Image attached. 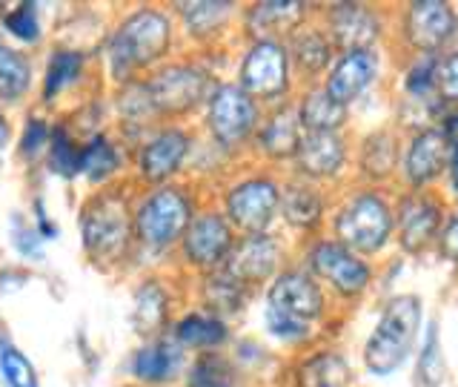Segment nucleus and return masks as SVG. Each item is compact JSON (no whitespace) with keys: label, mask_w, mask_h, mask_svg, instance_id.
<instances>
[{"label":"nucleus","mask_w":458,"mask_h":387,"mask_svg":"<svg viewBox=\"0 0 458 387\" xmlns=\"http://www.w3.org/2000/svg\"><path fill=\"white\" fill-rule=\"evenodd\" d=\"M327 236L376 262L378 255L395 247V193L352 181L341 186L333 193Z\"/></svg>","instance_id":"nucleus-1"},{"label":"nucleus","mask_w":458,"mask_h":387,"mask_svg":"<svg viewBox=\"0 0 458 387\" xmlns=\"http://www.w3.org/2000/svg\"><path fill=\"white\" fill-rule=\"evenodd\" d=\"M424 330V298L419 293H395L381 305L361 348V365L369 376L390 379L419 350Z\"/></svg>","instance_id":"nucleus-2"},{"label":"nucleus","mask_w":458,"mask_h":387,"mask_svg":"<svg viewBox=\"0 0 458 387\" xmlns=\"http://www.w3.org/2000/svg\"><path fill=\"white\" fill-rule=\"evenodd\" d=\"M298 264L324 287L333 305H341L344 310L358 307L378 284L376 262L352 253L327 233L301 244Z\"/></svg>","instance_id":"nucleus-3"},{"label":"nucleus","mask_w":458,"mask_h":387,"mask_svg":"<svg viewBox=\"0 0 458 387\" xmlns=\"http://www.w3.org/2000/svg\"><path fill=\"white\" fill-rule=\"evenodd\" d=\"M458 47V9L447 0H407L393 9L390 49L410 55H444Z\"/></svg>","instance_id":"nucleus-4"},{"label":"nucleus","mask_w":458,"mask_h":387,"mask_svg":"<svg viewBox=\"0 0 458 387\" xmlns=\"http://www.w3.org/2000/svg\"><path fill=\"white\" fill-rule=\"evenodd\" d=\"M318 23L338 52L390 47L393 9L367 0H333L318 6Z\"/></svg>","instance_id":"nucleus-5"},{"label":"nucleus","mask_w":458,"mask_h":387,"mask_svg":"<svg viewBox=\"0 0 458 387\" xmlns=\"http://www.w3.org/2000/svg\"><path fill=\"white\" fill-rule=\"evenodd\" d=\"M172 23L164 12L140 9L129 18L109 43L112 72L118 81L132 78L140 66H149L169 52Z\"/></svg>","instance_id":"nucleus-6"},{"label":"nucleus","mask_w":458,"mask_h":387,"mask_svg":"<svg viewBox=\"0 0 458 387\" xmlns=\"http://www.w3.org/2000/svg\"><path fill=\"white\" fill-rule=\"evenodd\" d=\"M450 204L441 190H395V247L404 258L436 253Z\"/></svg>","instance_id":"nucleus-7"},{"label":"nucleus","mask_w":458,"mask_h":387,"mask_svg":"<svg viewBox=\"0 0 458 387\" xmlns=\"http://www.w3.org/2000/svg\"><path fill=\"white\" fill-rule=\"evenodd\" d=\"M243 92L261 107H278L284 100L295 98V78L284 43L276 40H255L241 55L238 81Z\"/></svg>","instance_id":"nucleus-8"},{"label":"nucleus","mask_w":458,"mask_h":387,"mask_svg":"<svg viewBox=\"0 0 458 387\" xmlns=\"http://www.w3.org/2000/svg\"><path fill=\"white\" fill-rule=\"evenodd\" d=\"M352 133H304L290 167L295 178L312 181L333 193L352 181Z\"/></svg>","instance_id":"nucleus-9"},{"label":"nucleus","mask_w":458,"mask_h":387,"mask_svg":"<svg viewBox=\"0 0 458 387\" xmlns=\"http://www.w3.org/2000/svg\"><path fill=\"white\" fill-rule=\"evenodd\" d=\"M267 307L318 330L335 324L333 298L301 264H290L272 279L267 287Z\"/></svg>","instance_id":"nucleus-10"},{"label":"nucleus","mask_w":458,"mask_h":387,"mask_svg":"<svg viewBox=\"0 0 458 387\" xmlns=\"http://www.w3.org/2000/svg\"><path fill=\"white\" fill-rule=\"evenodd\" d=\"M264 109L238 83H218L207 100V129L221 150H241L255 138Z\"/></svg>","instance_id":"nucleus-11"},{"label":"nucleus","mask_w":458,"mask_h":387,"mask_svg":"<svg viewBox=\"0 0 458 387\" xmlns=\"http://www.w3.org/2000/svg\"><path fill=\"white\" fill-rule=\"evenodd\" d=\"M281 184L276 176H247L233 184L224 195V215L235 227V233H269L278 221L281 210Z\"/></svg>","instance_id":"nucleus-12"},{"label":"nucleus","mask_w":458,"mask_h":387,"mask_svg":"<svg viewBox=\"0 0 458 387\" xmlns=\"http://www.w3.org/2000/svg\"><path fill=\"white\" fill-rule=\"evenodd\" d=\"M195 219L192 198L181 186H161L155 190L135 215L138 238L152 250H166L178 244Z\"/></svg>","instance_id":"nucleus-13"},{"label":"nucleus","mask_w":458,"mask_h":387,"mask_svg":"<svg viewBox=\"0 0 458 387\" xmlns=\"http://www.w3.org/2000/svg\"><path fill=\"white\" fill-rule=\"evenodd\" d=\"M401 150H404V135L398 133V126L393 121L376 124L367 133H361L355 138L352 184L395 190Z\"/></svg>","instance_id":"nucleus-14"},{"label":"nucleus","mask_w":458,"mask_h":387,"mask_svg":"<svg viewBox=\"0 0 458 387\" xmlns=\"http://www.w3.org/2000/svg\"><path fill=\"white\" fill-rule=\"evenodd\" d=\"M450 135L441 126H427L404 135L395 190H438L447 169Z\"/></svg>","instance_id":"nucleus-15"},{"label":"nucleus","mask_w":458,"mask_h":387,"mask_svg":"<svg viewBox=\"0 0 458 387\" xmlns=\"http://www.w3.org/2000/svg\"><path fill=\"white\" fill-rule=\"evenodd\" d=\"M132 221H129L126 201L114 193L92 198L83 210V244L98 262H114L126 253Z\"/></svg>","instance_id":"nucleus-16"},{"label":"nucleus","mask_w":458,"mask_h":387,"mask_svg":"<svg viewBox=\"0 0 458 387\" xmlns=\"http://www.w3.org/2000/svg\"><path fill=\"white\" fill-rule=\"evenodd\" d=\"M215 83L209 72L192 64H172L161 69L147 83L149 100L157 115H186L198 109L200 104L207 107L209 95L215 92Z\"/></svg>","instance_id":"nucleus-17"},{"label":"nucleus","mask_w":458,"mask_h":387,"mask_svg":"<svg viewBox=\"0 0 458 387\" xmlns=\"http://www.w3.org/2000/svg\"><path fill=\"white\" fill-rule=\"evenodd\" d=\"M384 81V52L381 49H352L338 52L333 69L327 72L324 90L335 104L352 109L378 90Z\"/></svg>","instance_id":"nucleus-18"},{"label":"nucleus","mask_w":458,"mask_h":387,"mask_svg":"<svg viewBox=\"0 0 458 387\" xmlns=\"http://www.w3.org/2000/svg\"><path fill=\"white\" fill-rule=\"evenodd\" d=\"M329 210H333V193L324 186L290 176L281 184V210L278 221L298 236L304 244L327 233Z\"/></svg>","instance_id":"nucleus-19"},{"label":"nucleus","mask_w":458,"mask_h":387,"mask_svg":"<svg viewBox=\"0 0 458 387\" xmlns=\"http://www.w3.org/2000/svg\"><path fill=\"white\" fill-rule=\"evenodd\" d=\"M286 267H290L286 264V247L272 229L269 233L241 236L224 264V270L233 272V276L241 284H247L250 290H255V287H261L267 281L272 284V279Z\"/></svg>","instance_id":"nucleus-20"},{"label":"nucleus","mask_w":458,"mask_h":387,"mask_svg":"<svg viewBox=\"0 0 458 387\" xmlns=\"http://www.w3.org/2000/svg\"><path fill=\"white\" fill-rule=\"evenodd\" d=\"M238 241L235 227L226 221L224 212H198L190 229L181 238L183 258L200 272L224 270L229 253Z\"/></svg>","instance_id":"nucleus-21"},{"label":"nucleus","mask_w":458,"mask_h":387,"mask_svg":"<svg viewBox=\"0 0 458 387\" xmlns=\"http://www.w3.org/2000/svg\"><path fill=\"white\" fill-rule=\"evenodd\" d=\"M286 55H290L293 78L304 90V86H318L324 83L327 72L333 69L338 49L333 47V40L324 32V26L318 23V14L304 26H298L290 35V40L284 43Z\"/></svg>","instance_id":"nucleus-22"},{"label":"nucleus","mask_w":458,"mask_h":387,"mask_svg":"<svg viewBox=\"0 0 458 387\" xmlns=\"http://www.w3.org/2000/svg\"><path fill=\"white\" fill-rule=\"evenodd\" d=\"M318 14V4L304 0H261L243 12V32L255 40H276L286 43L298 26H304Z\"/></svg>","instance_id":"nucleus-23"},{"label":"nucleus","mask_w":458,"mask_h":387,"mask_svg":"<svg viewBox=\"0 0 458 387\" xmlns=\"http://www.w3.org/2000/svg\"><path fill=\"white\" fill-rule=\"evenodd\" d=\"M301 138H304V126L298 121V109L293 98L264 112L252 143L258 155L267 158L269 164H293V158L301 147Z\"/></svg>","instance_id":"nucleus-24"},{"label":"nucleus","mask_w":458,"mask_h":387,"mask_svg":"<svg viewBox=\"0 0 458 387\" xmlns=\"http://www.w3.org/2000/svg\"><path fill=\"white\" fill-rule=\"evenodd\" d=\"M190 150H192V138L186 135L183 129H175V126L164 129V133H157L155 138L143 143L140 158H138L140 176L155 184L166 181L169 176H175V172L183 167Z\"/></svg>","instance_id":"nucleus-25"},{"label":"nucleus","mask_w":458,"mask_h":387,"mask_svg":"<svg viewBox=\"0 0 458 387\" xmlns=\"http://www.w3.org/2000/svg\"><path fill=\"white\" fill-rule=\"evenodd\" d=\"M295 387H352L355 370L347 353L324 344V348L310 350L301 362L295 365Z\"/></svg>","instance_id":"nucleus-26"},{"label":"nucleus","mask_w":458,"mask_h":387,"mask_svg":"<svg viewBox=\"0 0 458 387\" xmlns=\"http://www.w3.org/2000/svg\"><path fill=\"white\" fill-rule=\"evenodd\" d=\"M295 109H298V121L304 126V133H350L352 109L335 104L321 83L298 90Z\"/></svg>","instance_id":"nucleus-27"},{"label":"nucleus","mask_w":458,"mask_h":387,"mask_svg":"<svg viewBox=\"0 0 458 387\" xmlns=\"http://www.w3.org/2000/svg\"><path fill=\"white\" fill-rule=\"evenodd\" d=\"M183 365V348L178 341L157 339L152 344H143L132 358V373L143 384H164L178 376Z\"/></svg>","instance_id":"nucleus-28"},{"label":"nucleus","mask_w":458,"mask_h":387,"mask_svg":"<svg viewBox=\"0 0 458 387\" xmlns=\"http://www.w3.org/2000/svg\"><path fill=\"white\" fill-rule=\"evenodd\" d=\"M204 307L207 313L218 315V319H229V315H238L247 310V301L252 296V290L247 284H241L233 272L226 270H215V272H207L204 279Z\"/></svg>","instance_id":"nucleus-29"},{"label":"nucleus","mask_w":458,"mask_h":387,"mask_svg":"<svg viewBox=\"0 0 458 387\" xmlns=\"http://www.w3.org/2000/svg\"><path fill=\"white\" fill-rule=\"evenodd\" d=\"M175 341L181 348H190V350L218 353L229 341V324L207 310H198V313L183 315L175 324Z\"/></svg>","instance_id":"nucleus-30"},{"label":"nucleus","mask_w":458,"mask_h":387,"mask_svg":"<svg viewBox=\"0 0 458 387\" xmlns=\"http://www.w3.org/2000/svg\"><path fill=\"white\" fill-rule=\"evenodd\" d=\"M444 382H447V358L441 348V327L438 319H427L415 350L412 387H444Z\"/></svg>","instance_id":"nucleus-31"},{"label":"nucleus","mask_w":458,"mask_h":387,"mask_svg":"<svg viewBox=\"0 0 458 387\" xmlns=\"http://www.w3.org/2000/svg\"><path fill=\"white\" fill-rule=\"evenodd\" d=\"M233 14H235V4H229V0H192V4H181V18L186 32L198 40L218 35Z\"/></svg>","instance_id":"nucleus-32"},{"label":"nucleus","mask_w":458,"mask_h":387,"mask_svg":"<svg viewBox=\"0 0 458 387\" xmlns=\"http://www.w3.org/2000/svg\"><path fill=\"white\" fill-rule=\"evenodd\" d=\"M166 315H169L166 293L155 281H147L138 290V296H135V313H132V319H135L138 333L155 336L157 330H164Z\"/></svg>","instance_id":"nucleus-33"},{"label":"nucleus","mask_w":458,"mask_h":387,"mask_svg":"<svg viewBox=\"0 0 458 387\" xmlns=\"http://www.w3.org/2000/svg\"><path fill=\"white\" fill-rule=\"evenodd\" d=\"M186 387H238V373L221 353H200L190 367Z\"/></svg>","instance_id":"nucleus-34"},{"label":"nucleus","mask_w":458,"mask_h":387,"mask_svg":"<svg viewBox=\"0 0 458 387\" xmlns=\"http://www.w3.org/2000/svg\"><path fill=\"white\" fill-rule=\"evenodd\" d=\"M29 81H32V66H29V61L21 52H14L12 47H6V43L0 40V98L18 100L29 90Z\"/></svg>","instance_id":"nucleus-35"},{"label":"nucleus","mask_w":458,"mask_h":387,"mask_svg":"<svg viewBox=\"0 0 458 387\" xmlns=\"http://www.w3.org/2000/svg\"><path fill=\"white\" fill-rule=\"evenodd\" d=\"M118 164H121V158L106 138H95L89 147H83V152H81V169L92 181L112 176V172L118 169Z\"/></svg>","instance_id":"nucleus-36"},{"label":"nucleus","mask_w":458,"mask_h":387,"mask_svg":"<svg viewBox=\"0 0 458 387\" xmlns=\"http://www.w3.org/2000/svg\"><path fill=\"white\" fill-rule=\"evenodd\" d=\"M81 75V55L78 52H55L52 61H49V69H47V98L57 95L69 86L72 81H78Z\"/></svg>","instance_id":"nucleus-37"},{"label":"nucleus","mask_w":458,"mask_h":387,"mask_svg":"<svg viewBox=\"0 0 458 387\" xmlns=\"http://www.w3.org/2000/svg\"><path fill=\"white\" fill-rule=\"evenodd\" d=\"M81 152L75 143L69 141V135L64 129H55L52 133V147H49V164L55 172H61V176H78L81 172Z\"/></svg>","instance_id":"nucleus-38"},{"label":"nucleus","mask_w":458,"mask_h":387,"mask_svg":"<svg viewBox=\"0 0 458 387\" xmlns=\"http://www.w3.org/2000/svg\"><path fill=\"white\" fill-rule=\"evenodd\" d=\"M0 373L9 387H38L32 365L14 348H0Z\"/></svg>","instance_id":"nucleus-39"},{"label":"nucleus","mask_w":458,"mask_h":387,"mask_svg":"<svg viewBox=\"0 0 458 387\" xmlns=\"http://www.w3.org/2000/svg\"><path fill=\"white\" fill-rule=\"evenodd\" d=\"M438 95L447 109H458V47L438 57Z\"/></svg>","instance_id":"nucleus-40"},{"label":"nucleus","mask_w":458,"mask_h":387,"mask_svg":"<svg viewBox=\"0 0 458 387\" xmlns=\"http://www.w3.org/2000/svg\"><path fill=\"white\" fill-rule=\"evenodd\" d=\"M436 255L444 264L458 270V207H450L447 212V221H444L438 244H436Z\"/></svg>","instance_id":"nucleus-41"},{"label":"nucleus","mask_w":458,"mask_h":387,"mask_svg":"<svg viewBox=\"0 0 458 387\" xmlns=\"http://www.w3.org/2000/svg\"><path fill=\"white\" fill-rule=\"evenodd\" d=\"M6 29L12 35H18L21 40H38V14H35V6H18L14 12H9L4 18Z\"/></svg>","instance_id":"nucleus-42"},{"label":"nucleus","mask_w":458,"mask_h":387,"mask_svg":"<svg viewBox=\"0 0 458 387\" xmlns=\"http://www.w3.org/2000/svg\"><path fill=\"white\" fill-rule=\"evenodd\" d=\"M441 195L447 198L450 207H458V135H450V152H447V169L441 178Z\"/></svg>","instance_id":"nucleus-43"},{"label":"nucleus","mask_w":458,"mask_h":387,"mask_svg":"<svg viewBox=\"0 0 458 387\" xmlns=\"http://www.w3.org/2000/svg\"><path fill=\"white\" fill-rule=\"evenodd\" d=\"M47 138H49L47 124H43V121H29L26 135H23V152L26 155H35L43 147V143H47Z\"/></svg>","instance_id":"nucleus-44"},{"label":"nucleus","mask_w":458,"mask_h":387,"mask_svg":"<svg viewBox=\"0 0 458 387\" xmlns=\"http://www.w3.org/2000/svg\"><path fill=\"white\" fill-rule=\"evenodd\" d=\"M6 141H9V124L4 121V115H0V150L6 147Z\"/></svg>","instance_id":"nucleus-45"}]
</instances>
